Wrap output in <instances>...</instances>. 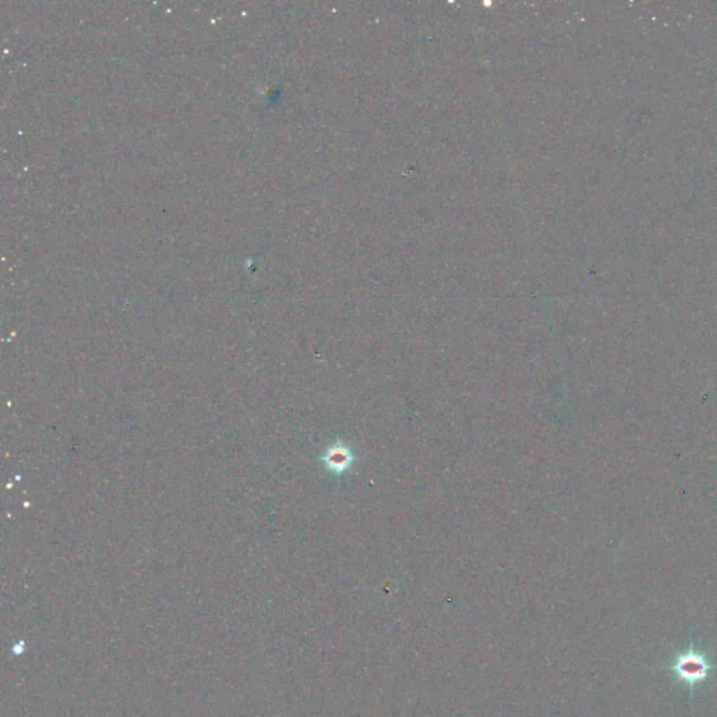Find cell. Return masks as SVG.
<instances>
[{"label":"cell","instance_id":"cell-1","mask_svg":"<svg viewBox=\"0 0 717 717\" xmlns=\"http://www.w3.org/2000/svg\"><path fill=\"white\" fill-rule=\"evenodd\" d=\"M716 666L712 664L705 653L698 652L694 645L690 646V649L684 653H680L673 664L668 667L670 671L684 684H687L691 691L704 681L708 680L712 670H715Z\"/></svg>","mask_w":717,"mask_h":717},{"label":"cell","instance_id":"cell-2","mask_svg":"<svg viewBox=\"0 0 717 717\" xmlns=\"http://www.w3.org/2000/svg\"><path fill=\"white\" fill-rule=\"evenodd\" d=\"M351 461V456L348 451H345L344 448H335L332 450L328 456H327V464L334 468V470H344L345 467H348Z\"/></svg>","mask_w":717,"mask_h":717}]
</instances>
